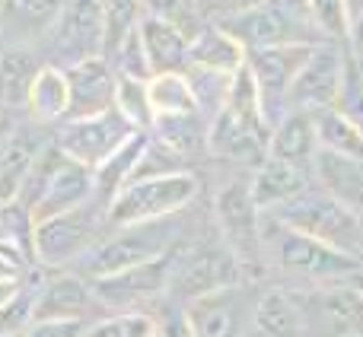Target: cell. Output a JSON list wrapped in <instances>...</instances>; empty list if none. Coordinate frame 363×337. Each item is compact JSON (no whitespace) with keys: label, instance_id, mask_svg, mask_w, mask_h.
<instances>
[{"label":"cell","instance_id":"obj_1","mask_svg":"<svg viewBox=\"0 0 363 337\" xmlns=\"http://www.w3.org/2000/svg\"><path fill=\"white\" fill-rule=\"evenodd\" d=\"M182 232H185L182 213L179 217H166V219H150V223L112 226V229L89 249V255L70 270H77V274L86 277V280H99V277L138 268V264H147V261H153V258L169 255L182 242Z\"/></svg>","mask_w":363,"mask_h":337},{"label":"cell","instance_id":"obj_2","mask_svg":"<svg viewBox=\"0 0 363 337\" xmlns=\"http://www.w3.org/2000/svg\"><path fill=\"white\" fill-rule=\"evenodd\" d=\"M93 198V168L74 163L48 140L42 147V153L35 156V163H32L16 200L29 210L32 223H42V219L57 217V213L77 210V207L89 204Z\"/></svg>","mask_w":363,"mask_h":337},{"label":"cell","instance_id":"obj_3","mask_svg":"<svg viewBox=\"0 0 363 337\" xmlns=\"http://www.w3.org/2000/svg\"><path fill=\"white\" fill-rule=\"evenodd\" d=\"M106 232L108 207L93 198L77 210L57 213V217L35 223V229H32V261L45 270L77 268Z\"/></svg>","mask_w":363,"mask_h":337},{"label":"cell","instance_id":"obj_4","mask_svg":"<svg viewBox=\"0 0 363 337\" xmlns=\"http://www.w3.org/2000/svg\"><path fill=\"white\" fill-rule=\"evenodd\" d=\"M201 191V181L194 172H160V175H140L128 181L115 200L108 204V229L112 226H131V223H150V219L179 217L194 204Z\"/></svg>","mask_w":363,"mask_h":337},{"label":"cell","instance_id":"obj_5","mask_svg":"<svg viewBox=\"0 0 363 337\" xmlns=\"http://www.w3.org/2000/svg\"><path fill=\"white\" fill-rule=\"evenodd\" d=\"M271 213H274V223L306 232V236L335 245V249L363 261V217L354 213L351 207H345L338 198H332L328 191L306 188L303 194L274 207Z\"/></svg>","mask_w":363,"mask_h":337},{"label":"cell","instance_id":"obj_6","mask_svg":"<svg viewBox=\"0 0 363 337\" xmlns=\"http://www.w3.org/2000/svg\"><path fill=\"white\" fill-rule=\"evenodd\" d=\"M242 283V264L230 251L223 239H204L194 245H176L172 255V277H169V296L172 302H191L198 296L217 293V290Z\"/></svg>","mask_w":363,"mask_h":337},{"label":"cell","instance_id":"obj_7","mask_svg":"<svg viewBox=\"0 0 363 337\" xmlns=\"http://www.w3.org/2000/svg\"><path fill=\"white\" fill-rule=\"evenodd\" d=\"M213 23L223 25L245 51H262L294 42H322L306 6L294 4V0H264L252 10L233 13V16L213 19Z\"/></svg>","mask_w":363,"mask_h":337},{"label":"cell","instance_id":"obj_8","mask_svg":"<svg viewBox=\"0 0 363 337\" xmlns=\"http://www.w3.org/2000/svg\"><path fill=\"white\" fill-rule=\"evenodd\" d=\"M271 236L274 239H264V245L274 255V264L290 277H303L313 283H345L363 268L360 258L319 242L306 232L290 229V226L274 223Z\"/></svg>","mask_w":363,"mask_h":337},{"label":"cell","instance_id":"obj_9","mask_svg":"<svg viewBox=\"0 0 363 337\" xmlns=\"http://www.w3.org/2000/svg\"><path fill=\"white\" fill-rule=\"evenodd\" d=\"M35 51L51 67H74L89 57H106L102 0H67L57 23L38 42Z\"/></svg>","mask_w":363,"mask_h":337},{"label":"cell","instance_id":"obj_10","mask_svg":"<svg viewBox=\"0 0 363 337\" xmlns=\"http://www.w3.org/2000/svg\"><path fill=\"white\" fill-rule=\"evenodd\" d=\"M138 127L118 112H102V115H89V118H67L57 127H51V144L70 156L74 163L96 168L102 166L121 144H125Z\"/></svg>","mask_w":363,"mask_h":337},{"label":"cell","instance_id":"obj_11","mask_svg":"<svg viewBox=\"0 0 363 337\" xmlns=\"http://www.w3.org/2000/svg\"><path fill=\"white\" fill-rule=\"evenodd\" d=\"M172 255H176V249L163 258L138 264V268H128V270H118V274L89 280L96 299L102 302L106 312H134V309L150 312V306H160V302L169 296Z\"/></svg>","mask_w":363,"mask_h":337},{"label":"cell","instance_id":"obj_12","mask_svg":"<svg viewBox=\"0 0 363 337\" xmlns=\"http://www.w3.org/2000/svg\"><path fill=\"white\" fill-rule=\"evenodd\" d=\"M319 42H294V45H274V48L249 51V70L255 76L258 96L268 125L274 127L284 115L290 112V86H294L300 67L306 64L309 51Z\"/></svg>","mask_w":363,"mask_h":337},{"label":"cell","instance_id":"obj_13","mask_svg":"<svg viewBox=\"0 0 363 337\" xmlns=\"http://www.w3.org/2000/svg\"><path fill=\"white\" fill-rule=\"evenodd\" d=\"M213 213H217L220 239L230 245V251L239 258L242 268L258 261V255L264 251L262 242V210H258L255 198H252L249 181L230 178L217 191L213 200Z\"/></svg>","mask_w":363,"mask_h":337},{"label":"cell","instance_id":"obj_14","mask_svg":"<svg viewBox=\"0 0 363 337\" xmlns=\"http://www.w3.org/2000/svg\"><path fill=\"white\" fill-rule=\"evenodd\" d=\"M106 309L96 299L93 283L80 277L77 270H45L38 280V302H35V319H67V321H86L93 325L102 319Z\"/></svg>","mask_w":363,"mask_h":337},{"label":"cell","instance_id":"obj_15","mask_svg":"<svg viewBox=\"0 0 363 337\" xmlns=\"http://www.w3.org/2000/svg\"><path fill=\"white\" fill-rule=\"evenodd\" d=\"M347 57L341 55L338 42H319L309 51L306 64L300 67L294 86H290V108H328L338 102L341 83H345Z\"/></svg>","mask_w":363,"mask_h":337},{"label":"cell","instance_id":"obj_16","mask_svg":"<svg viewBox=\"0 0 363 337\" xmlns=\"http://www.w3.org/2000/svg\"><path fill=\"white\" fill-rule=\"evenodd\" d=\"M252 306L255 302H249L242 283H236L185 302V312L194 337H245L252 325Z\"/></svg>","mask_w":363,"mask_h":337},{"label":"cell","instance_id":"obj_17","mask_svg":"<svg viewBox=\"0 0 363 337\" xmlns=\"http://www.w3.org/2000/svg\"><path fill=\"white\" fill-rule=\"evenodd\" d=\"M268 140H271V127L242 121L233 112H226V108H220L211 118V127H207V150L233 166L258 168L268 159Z\"/></svg>","mask_w":363,"mask_h":337},{"label":"cell","instance_id":"obj_18","mask_svg":"<svg viewBox=\"0 0 363 337\" xmlns=\"http://www.w3.org/2000/svg\"><path fill=\"white\" fill-rule=\"evenodd\" d=\"M67 70L70 83V118H89L115 108V89H118V74L108 64V57H89Z\"/></svg>","mask_w":363,"mask_h":337},{"label":"cell","instance_id":"obj_19","mask_svg":"<svg viewBox=\"0 0 363 337\" xmlns=\"http://www.w3.org/2000/svg\"><path fill=\"white\" fill-rule=\"evenodd\" d=\"M67 0H0V38L6 48H38Z\"/></svg>","mask_w":363,"mask_h":337},{"label":"cell","instance_id":"obj_20","mask_svg":"<svg viewBox=\"0 0 363 337\" xmlns=\"http://www.w3.org/2000/svg\"><path fill=\"white\" fill-rule=\"evenodd\" d=\"M309 319H319L335 337H363V296L351 283H328V290L315 293L309 306H303Z\"/></svg>","mask_w":363,"mask_h":337},{"label":"cell","instance_id":"obj_21","mask_svg":"<svg viewBox=\"0 0 363 337\" xmlns=\"http://www.w3.org/2000/svg\"><path fill=\"white\" fill-rule=\"evenodd\" d=\"M140 42H144L147 61L153 74H185L188 70V45L191 35L176 23L160 16L140 19Z\"/></svg>","mask_w":363,"mask_h":337},{"label":"cell","instance_id":"obj_22","mask_svg":"<svg viewBox=\"0 0 363 337\" xmlns=\"http://www.w3.org/2000/svg\"><path fill=\"white\" fill-rule=\"evenodd\" d=\"M245 61H249V51L220 23H204L191 35V45H188V67L233 76L239 67H245Z\"/></svg>","mask_w":363,"mask_h":337},{"label":"cell","instance_id":"obj_23","mask_svg":"<svg viewBox=\"0 0 363 337\" xmlns=\"http://www.w3.org/2000/svg\"><path fill=\"white\" fill-rule=\"evenodd\" d=\"M252 198H255L258 210H274V207L294 200L296 194H303L309 188V168L296 163H284V159L268 156L262 166L255 168L249 181Z\"/></svg>","mask_w":363,"mask_h":337},{"label":"cell","instance_id":"obj_24","mask_svg":"<svg viewBox=\"0 0 363 337\" xmlns=\"http://www.w3.org/2000/svg\"><path fill=\"white\" fill-rule=\"evenodd\" d=\"M26 118L35 121L42 127H57L61 121L70 118V83L67 70L42 64V70L35 74L26 99Z\"/></svg>","mask_w":363,"mask_h":337},{"label":"cell","instance_id":"obj_25","mask_svg":"<svg viewBox=\"0 0 363 337\" xmlns=\"http://www.w3.org/2000/svg\"><path fill=\"white\" fill-rule=\"evenodd\" d=\"M315 153H319V144H315L313 115H309L306 108H290V112L271 127L268 156L313 168Z\"/></svg>","mask_w":363,"mask_h":337},{"label":"cell","instance_id":"obj_26","mask_svg":"<svg viewBox=\"0 0 363 337\" xmlns=\"http://www.w3.org/2000/svg\"><path fill=\"white\" fill-rule=\"evenodd\" d=\"M252 328L258 337H303L306 334L303 299L296 302L287 290H264L252 306Z\"/></svg>","mask_w":363,"mask_h":337},{"label":"cell","instance_id":"obj_27","mask_svg":"<svg viewBox=\"0 0 363 337\" xmlns=\"http://www.w3.org/2000/svg\"><path fill=\"white\" fill-rule=\"evenodd\" d=\"M207 127H211V121L201 112L166 115V118H153L150 137H153V144H160L169 156L185 163V159H194L207 150Z\"/></svg>","mask_w":363,"mask_h":337},{"label":"cell","instance_id":"obj_28","mask_svg":"<svg viewBox=\"0 0 363 337\" xmlns=\"http://www.w3.org/2000/svg\"><path fill=\"white\" fill-rule=\"evenodd\" d=\"M147 147H150V131H134L131 137H128L125 144H121L118 150L106 159V163L93 168L96 200H102L106 207L112 204L115 194H118L121 188L134 178V172H138V166H140V159H144Z\"/></svg>","mask_w":363,"mask_h":337},{"label":"cell","instance_id":"obj_29","mask_svg":"<svg viewBox=\"0 0 363 337\" xmlns=\"http://www.w3.org/2000/svg\"><path fill=\"white\" fill-rule=\"evenodd\" d=\"M42 57L35 48H4L0 51V108L26 112V99L35 74L42 70Z\"/></svg>","mask_w":363,"mask_h":337},{"label":"cell","instance_id":"obj_30","mask_svg":"<svg viewBox=\"0 0 363 337\" xmlns=\"http://www.w3.org/2000/svg\"><path fill=\"white\" fill-rule=\"evenodd\" d=\"M315 175L322 181V191L338 198L345 207L363 217V159L335 156V153H315Z\"/></svg>","mask_w":363,"mask_h":337},{"label":"cell","instance_id":"obj_31","mask_svg":"<svg viewBox=\"0 0 363 337\" xmlns=\"http://www.w3.org/2000/svg\"><path fill=\"white\" fill-rule=\"evenodd\" d=\"M309 115H313L319 153H335V156L363 159V127H357L347 115H341L335 105L313 108Z\"/></svg>","mask_w":363,"mask_h":337},{"label":"cell","instance_id":"obj_32","mask_svg":"<svg viewBox=\"0 0 363 337\" xmlns=\"http://www.w3.org/2000/svg\"><path fill=\"white\" fill-rule=\"evenodd\" d=\"M147 99H150L153 118L198 112V99L188 83V74H153L147 80Z\"/></svg>","mask_w":363,"mask_h":337},{"label":"cell","instance_id":"obj_33","mask_svg":"<svg viewBox=\"0 0 363 337\" xmlns=\"http://www.w3.org/2000/svg\"><path fill=\"white\" fill-rule=\"evenodd\" d=\"M38 280L42 268H32V274L23 283L13 287V293L0 302V334L4 337H23L29 325L35 321V302H38Z\"/></svg>","mask_w":363,"mask_h":337},{"label":"cell","instance_id":"obj_34","mask_svg":"<svg viewBox=\"0 0 363 337\" xmlns=\"http://www.w3.org/2000/svg\"><path fill=\"white\" fill-rule=\"evenodd\" d=\"M86 337H157V315L144 309L106 312L86 328Z\"/></svg>","mask_w":363,"mask_h":337},{"label":"cell","instance_id":"obj_35","mask_svg":"<svg viewBox=\"0 0 363 337\" xmlns=\"http://www.w3.org/2000/svg\"><path fill=\"white\" fill-rule=\"evenodd\" d=\"M306 13L322 38L347 42L351 35V0H306Z\"/></svg>","mask_w":363,"mask_h":337},{"label":"cell","instance_id":"obj_36","mask_svg":"<svg viewBox=\"0 0 363 337\" xmlns=\"http://www.w3.org/2000/svg\"><path fill=\"white\" fill-rule=\"evenodd\" d=\"M106 13V57L118 48V42L134 32L144 19V4L140 0H102Z\"/></svg>","mask_w":363,"mask_h":337},{"label":"cell","instance_id":"obj_37","mask_svg":"<svg viewBox=\"0 0 363 337\" xmlns=\"http://www.w3.org/2000/svg\"><path fill=\"white\" fill-rule=\"evenodd\" d=\"M115 108L131 121L138 131H150L153 112L150 99H147V80H131V76H118V89H115Z\"/></svg>","mask_w":363,"mask_h":337},{"label":"cell","instance_id":"obj_38","mask_svg":"<svg viewBox=\"0 0 363 337\" xmlns=\"http://www.w3.org/2000/svg\"><path fill=\"white\" fill-rule=\"evenodd\" d=\"M108 64L115 67V74H118V76H131V80H150L153 70H150V61H147L144 42H140V25L121 38L118 48L108 55Z\"/></svg>","mask_w":363,"mask_h":337},{"label":"cell","instance_id":"obj_39","mask_svg":"<svg viewBox=\"0 0 363 337\" xmlns=\"http://www.w3.org/2000/svg\"><path fill=\"white\" fill-rule=\"evenodd\" d=\"M140 4H144V16L169 19L179 29H185L188 35H194L204 25L198 23V0H140Z\"/></svg>","mask_w":363,"mask_h":337},{"label":"cell","instance_id":"obj_40","mask_svg":"<svg viewBox=\"0 0 363 337\" xmlns=\"http://www.w3.org/2000/svg\"><path fill=\"white\" fill-rule=\"evenodd\" d=\"M335 108H338L341 115H347L357 127H363V67L354 61V57L345 67V83H341V93H338Z\"/></svg>","mask_w":363,"mask_h":337},{"label":"cell","instance_id":"obj_41","mask_svg":"<svg viewBox=\"0 0 363 337\" xmlns=\"http://www.w3.org/2000/svg\"><path fill=\"white\" fill-rule=\"evenodd\" d=\"M35 261L26 255L23 249L10 242H0V287H16L32 274Z\"/></svg>","mask_w":363,"mask_h":337},{"label":"cell","instance_id":"obj_42","mask_svg":"<svg viewBox=\"0 0 363 337\" xmlns=\"http://www.w3.org/2000/svg\"><path fill=\"white\" fill-rule=\"evenodd\" d=\"M153 315H157V337H194V328L182 302L163 299Z\"/></svg>","mask_w":363,"mask_h":337},{"label":"cell","instance_id":"obj_43","mask_svg":"<svg viewBox=\"0 0 363 337\" xmlns=\"http://www.w3.org/2000/svg\"><path fill=\"white\" fill-rule=\"evenodd\" d=\"M86 321L67 319H35L23 337H86Z\"/></svg>","mask_w":363,"mask_h":337},{"label":"cell","instance_id":"obj_44","mask_svg":"<svg viewBox=\"0 0 363 337\" xmlns=\"http://www.w3.org/2000/svg\"><path fill=\"white\" fill-rule=\"evenodd\" d=\"M347 42H351V51H354V61L363 67V6L357 13H351V35H347Z\"/></svg>","mask_w":363,"mask_h":337},{"label":"cell","instance_id":"obj_45","mask_svg":"<svg viewBox=\"0 0 363 337\" xmlns=\"http://www.w3.org/2000/svg\"><path fill=\"white\" fill-rule=\"evenodd\" d=\"M258 4H264V0H211V13H217V19H223V16H233V13L252 10Z\"/></svg>","mask_w":363,"mask_h":337},{"label":"cell","instance_id":"obj_46","mask_svg":"<svg viewBox=\"0 0 363 337\" xmlns=\"http://www.w3.org/2000/svg\"><path fill=\"white\" fill-rule=\"evenodd\" d=\"M347 283H351V287H354V290H357V293L363 296V268H360L357 274H354V277H351V280H347Z\"/></svg>","mask_w":363,"mask_h":337},{"label":"cell","instance_id":"obj_47","mask_svg":"<svg viewBox=\"0 0 363 337\" xmlns=\"http://www.w3.org/2000/svg\"><path fill=\"white\" fill-rule=\"evenodd\" d=\"M294 4H303V6H306V0H294Z\"/></svg>","mask_w":363,"mask_h":337}]
</instances>
